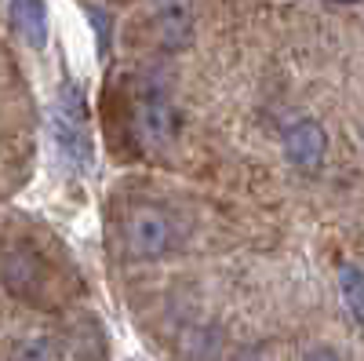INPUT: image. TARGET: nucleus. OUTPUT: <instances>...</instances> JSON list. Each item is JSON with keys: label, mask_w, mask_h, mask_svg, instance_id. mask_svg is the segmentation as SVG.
Segmentation results:
<instances>
[{"label": "nucleus", "mask_w": 364, "mask_h": 361, "mask_svg": "<svg viewBox=\"0 0 364 361\" xmlns=\"http://www.w3.org/2000/svg\"><path fill=\"white\" fill-rule=\"evenodd\" d=\"M233 361H266V357H262V350H245V354H237Z\"/></svg>", "instance_id": "obj_10"}, {"label": "nucleus", "mask_w": 364, "mask_h": 361, "mask_svg": "<svg viewBox=\"0 0 364 361\" xmlns=\"http://www.w3.org/2000/svg\"><path fill=\"white\" fill-rule=\"evenodd\" d=\"M284 154L295 168L302 172H317L324 164V154H328V135L321 128V120L314 117H295L291 125L284 128Z\"/></svg>", "instance_id": "obj_2"}, {"label": "nucleus", "mask_w": 364, "mask_h": 361, "mask_svg": "<svg viewBox=\"0 0 364 361\" xmlns=\"http://www.w3.org/2000/svg\"><path fill=\"white\" fill-rule=\"evenodd\" d=\"M55 139H58V146H63L70 157H77V154L87 150V139H84V103H80V88H73V84H63V92H58V103H55Z\"/></svg>", "instance_id": "obj_3"}, {"label": "nucleus", "mask_w": 364, "mask_h": 361, "mask_svg": "<svg viewBox=\"0 0 364 361\" xmlns=\"http://www.w3.org/2000/svg\"><path fill=\"white\" fill-rule=\"evenodd\" d=\"M120 241L132 259H161L175 248V219L157 204H132L120 223Z\"/></svg>", "instance_id": "obj_1"}, {"label": "nucleus", "mask_w": 364, "mask_h": 361, "mask_svg": "<svg viewBox=\"0 0 364 361\" xmlns=\"http://www.w3.org/2000/svg\"><path fill=\"white\" fill-rule=\"evenodd\" d=\"M0 278H4V285L22 299H37L44 292V266L29 248L8 252L4 263H0Z\"/></svg>", "instance_id": "obj_4"}, {"label": "nucleus", "mask_w": 364, "mask_h": 361, "mask_svg": "<svg viewBox=\"0 0 364 361\" xmlns=\"http://www.w3.org/2000/svg\"><path fill=\"white\" fill-rule=\"evenodd\" d=\"M149 33H154L157 48L164 51H182L193 41V15L182 4H164L154 19H149Z\"/></svg>", "instance_id": "obj_5"}, {"label": "nucleus", "mask_w": 364, "mask_h": 361, "mask_svg": "<svg viewBox=\"0 0 364 361\" xmlns=\"http://www.w3.org/2000/svg\"><path fill=\"white\" fill-rule=\"evenodd\" d=\"M142 128L154 142H168L178 128V113L171 106L168 95H149L146 99V110H142Z\"/></svg>", "instance_id": "obj_7"}, {"label": "nucleus", "mask_w": 364, "mask_h": 361, "mask_svg": "<svg viewBox=\"0 0 364 361\" xmlns=\"http://www.w3.org/2000/svg\"><path fill=\"white\" fill-rule=\"evenodd\" d=\"M302 361H339V354L331 347H310L306 354H302Z\"/></svg>", "instance_id": "obj_9"}, {"label": "nucleus", "mask_w": 364, "mask_h": 361, "mask_svg": "<svg viewBox=\"0 0 364 361\" xmlns=\"http://www.w3.org/2000/svg\"><path fill=\"white\" fill-rule=\"evenodd\" d=\"M339 288H343V299H346L350 314L357 318V325H364V270L353 263H343L339 266Z\"/></svg>", "instance_id": "obj_8"}, {"label": "nucleus", "mask_w": 364, "mask_h": 361, "mask_svg": "<svg viewBox=\"0 0 364 361\" xmlns=\"http://www.w3.org/2000/svg\"><path fill=\"white\" fill-rule=\"evenodd\" d=\"M11 22H15V33L29 48L48 44V8H44V0H11Z\"/></svg>", "instance_id": "obj_6"}]
</instances>
